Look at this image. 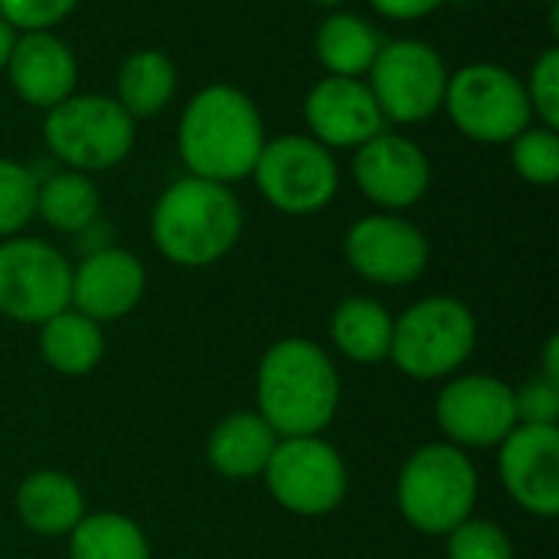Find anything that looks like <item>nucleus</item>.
Wrapping results in <instances>:
<instances>
[{"label":"nucleus","mask_w":559,"mask_h":559,"mask_svg":"<svg viewBox=\"0 0 559 559\" xmlns=\"http://www.w3.org/2000/svg\"><path fill=\"white\" fill-rule=\"evenodd\" d=\"M436 423L459 449H498L518 426L514 386L491 373L449 377L436 396Z\"/></svg>","instance_id":"obj_13"},{"label":"nucleus","mask_w":559,"mask_h":559,"mask_svg":"<svg viewBox=\"0 0 559 559\" xmlns=\"http://www.w3.org/2000/svg\"><path fill=\"white\" fill-rule=\"evenodd\" d=\"M308 3H314V7H328V10H337L344 0H308Z\"/></svg>","instance_id":"obj_36"},{"label":"nucleus","mask_w":559,"mask_h":559,"mask_svg":"<svg viewBox=\"0 0 559 559\" xmlns=\"http://www.w3.org/2000/svg\"><path fill=\"white\" fill-rule=\"evenodd\" d=\"M262 478L272 501L295 518L334 514L350 488L347 462L324 436L278 439Z\"/></svg>","instance_id":"obj_10"},{"label":"nucleus","mask_w":559,"mask_h":559,"mask_svg":"<svg viewBox=\"0 0 559 559\" xmlns=\"http://www.w3.org/2000/svg\"><path fill=\"white\" fill-rule=\"evenodd\" d=\"M478 344L472 308L452 295H429L393 318L390 360L416 383L455 377Z\"/></svg>","instance_id":"obj_6"},{"label":"nucleus","mask_w":559,"mask_h":559,"mask_svg":"<svg viewBox=\"0 0 559 559\" xmlns=\"http://www.w3.org/2000/svg\"><path fill=\"white\" fill-rule=\"evenodd\" d=\"M475 504L478 468L465 449L452 442H429L403 462L396 478V508L413 531L445 537L472 518Z\"/></svg>","instance_id":"obj_4"},{"label":"nucleus","mask_w":559,"mask_h":559,"mask_svg":"<svg viewBox=\"0 0 559 559\" xmlns=\"http://www.w3.org/2000/svg\"><path fill=\"white\" fill-rule=\"evenodd\" d=\"M544 364H540V377L544 380H550V383H559V337H547V344H544Z\"/></svg>","instance_id":"obj_34"},{"label":"nucleus","mask_w":559,"mask_h":559,"mask_svg":"<svg viewBox=\"0 0 559 559\" xmlns=\"http://www.w3.org/2000/svg\"><path fill=\"white\" fill-rule=\"evenodd\" d=\"M177 95V66L167 52L147 46L121 59L115 75V102L138 121L160 115Z\"/></svg>","instance_id":"obj_23"},{"label":"nucleus","mask_w":559,"mask_h":559,"mask_svg":"<svg viewBox=\"0 0 559 559\" xmlns=\"http://www.w3.org/2000/svg\"><path fill=\"white\" fill-rule=\"evenodd\" d=\"M308 134L328 151H357L380 131L386 118L367 85V79L324 75L305 95Z\"/></svg>","instance_id":"obj_16"},{"label":"nucleus","mask_w":559,"mask_h":559,"mask_svg":"<svg viewBox=\"0 0 559 559\" xmlns=\"http://www.w3.org/2000/svg\"><path fill=\"white\" fill-rule=\"evenodd\" d=\"M383 46V36L370 20L350 10L328 13L314 29V59L328 75L364 79Z\"/></svg>","instance_id":"obj_22"},{"label":"nucleus","mask_w":559,"mask_h":559,"mask_svg":"<svg viewBox=\"0 0 559 559\" xmlns=\"http://www.w3.org/2000/svg\"><path fill=\"white\" fill-rule=\"evenodd\" d=\"M69 540V559H151L147 534L118 511H88Z\"/></svg>","instance_id":"obj_26"},{"label":"nucleus","mask_w":559,"mask_h":559,"mask_svg":"<svg viewBox=\"0 0 559 559\" xmlns=\"http://www.w3.org/2000/svg\"><path fill=\"white\" fill-rule=\"evenodd\" d=\"M442 111L452 124L478 144H511L534 111L524 79L501 62H468L449 75Z\"/></svg>","instance_id":"obj_7"},{"label":"nucleus","mask_w":559,"mask_h":559,"mask_svg":"<svg viewBox=\"0 0 559 559\" xmlns=\"http://www.w3.org/2000/svg\"><path fill=\"white\" fill-rule=\"evenodd\" d=\"M72 265L46 239H0V314L16 324H43L69 308Z\"/></svg>","instance_id":"obj_11"},{"label":"nucleus","mask_w":559,"mask_h":559,"mask_svg":"<svg viewBox=\"0 0 559 559\" xmlns=\"http://www.w3.org/2000/svg\"><path fill=\"white\" fill-rule=\"evenodd\" d=\"M13 95L39 111L66 102L79 85V59L56 29L16 33L13 52L3 69Z\"/></svg>","instance_id":"obj_18"},{"label":"nucleus","mask_w":559,"mask_h":559,"mask_svg":"<svg viewBox=\"0 0 559 559\" xmlns=\"http://www.w3.org/2000/svg\"><path fill=\"white\" fill-rule=\"evenodd\" d=\"M138 121L105 92H72L66 102L43 111V144L79 174H102L128 160L138 138Z\"/></svg>","instance_id":"obj_5"},{"label":"nucleus","mask_w":559,"mask_h":559,"mask_svg":"<svg viewBox=\"0 0 559 559\" xmlns=\"http://www.w3.org/2000/svg\"><path fill=\"white\" fill-rule=\"evenodd\" d=\"M350 272L380 288H403L429 269V239L403 213H367L344 236Z\"/></svg>","instance_id":"obj_12"},{"label":"nucleus","mask_w":559,"mask_h":559,"mask_svg":"<svg viewBox=\"0 0 559 559\" xmlns=\"http://www.w3.org/2000/svg\"><path fill=\"white\" fill-rule=\"evenodd\" d=\"M331 344L337 347L341 357L350 364L370 367L390 360V344H393V314L367 295H350L344 298L334 314H331Z\"/></svg>","instance_id":"obj_21"},{"label":"nucleus","mask_w":559,"mask_h":559,"mask_svg":"<svg viewBox=\"0 0 559 559\" xmlns=\"http://www.w3.org/2000/svg\"><path fill=\"white\" fill-rule=\"evenodd\" d=\"M514 409H518V426H557L559 383H550L544 377L527 380L521 390H514Z\"/></svg>","instance_id":"obj_32"},{"label":"nucleus","mask_w":559,"mask_h":559,"mask_svg":"<svg viewBox=\"0 0 559 559\" xmlns=\"http://www.w3.org/2000/svg\"><path fill=\"white\" fill-rule=\"evenodd\" d=\"M537 3H547V7H557L559 0H537Z\"/></svg>","instance_id":"obj_37"},{"label":"nucleus","mask_w":559,"mask_h":559,"mask_svg":"<svg viewBox=\"0 0 559 559\" xmlns=\"http://www.w3.org/2000/svg\"><path fill=\"white\" fill-rule=\"evenodd\" d=\"M445 559H514V544L501 524L468 518L445 534Z\"/></svg>","instance_id":"obj_29"},{"label":"nucleus","mask_w":559,"mask_h":559,"mask_svg":"<svg viewBox=\"0 0 559 559\" xmlns=\"http://www.w3.org/2000/svg\"><path fill=\"white\" fill-rule=\"evenodd\" d=\"M354 183L380 213H406L432 187L429 154L400 131H380L354 151Z\"/></svg>","instance_id":"obj_14"},{"label":"nucleus","mask_w":559,"mask_h":559,"mask_svg":"<svg viewBox=\"0 0 559 559\" xmlns=\"http://www.w3.org/2000/svg\"><path fill=\"white\" fill-rule=\"evenodd\" d=\"M262 144V111L252 95L236 85H203L180 111L177 154L190 177L233 187L252 174Z\"/></svg>","instance_id":"obj_1"},{"label":"nucleus","mask_w":559,"mask_h":559,"mask_svg":"<svg viewBox=\"0 0 559 559\" xmlns=\"http://www.w3.org/2000/svg\"><path fill=\"white\" fill-rule=\"evenodd\" d=\"M13 508H16L20 524L29 534L46 537V540L69 537L75 531V524L88 514L79 481L66 472H56V468L29 472L16 485Z\"/></svg>","instance_id":"obj_19"},{"label":"nucleus","mask_w":559,"mask_h":559,"mask_svg":"<svg viewBox=\"0 0 559 559\" xmlns=\"http://www.w3.org/2000/svg\"><path fill=\"white\" fill-rule=\"evenodd\" d=\"M259 416L278 439L321 436L341 406V377L328 350L308 337L275 341L255 370Z\"/></svg>","instance_id":"obj_2"},{"label":"nucleus","mask_w":559,"mask_h":559,"mask_svg":"<svg viewBox=\"0 0 559 559\" xmlns=\"http://www.w3.org/2000/svg\"><path fill=\"white\" fill-rule=\"evenodd\" d=\"M246 229V210L233 187L183 174L154 200L151 242L180 269H206L226 259Z\"/></svg>","instance_id":"obj_3"},{"label":"nucleus","mask_w":559,"mask_h":559,"mask_svg":"<svg viewBox=\"0 0 559 559\" xmlns=\"http://www.w3.org/2000/svg\"><path fill=\"white\" fill-rule=\"evenodd\" d=\"M13 43H16V29L0 16V72L7 69V59L13 52Z\"/></svg>","instance_id":"obj_35"},{"label":"nucleus","mask_w":559,"mask_h":559,"mask_svg":"<svg viewBox=\"0 0 559 559\" xmlns=\"http://www.w3.org/2000/svg\"><path fill=\"white\" fill-rule=\"evenodd\" d=\"M147 292V272L141 259L121 246H105L88 252L72 265L69 308L92 318L95 324H111L128 318Z\"/></svg>","instance_id":"obj_17"},{"label":"nucleus","mask_w":559,"mask_h":559,"mask_svg":"<svg viewBox=\"0 0 559 559\" xmlns=\"http://www.w3.org/2000/svg\"><path fill=\"white\" fill-rule=\"evenodd\" d=\"M278 445V436L259 413H229L219 419L206 439V462L216 475L229 481H249L262 478L272 452Z\"/></svg>","instance_id":"obj_20"},{"label":"nucleus","mask_w":559,"mask_h":559,"mask_svg":"<svg viewBox=\"0 0 559 559\" xmlns=\"http://www.w3.org/2000/svg\"><path fill=\"white\" fill-rule=\"evenodd\" d=\"M36 187L39 177L26 164L0 157V239L20 236L36 219Z\"/></svg>","instance_id":"obj_28"},{"label":"nucleus","mask_w":559,"mask_h":559,"mask_svg":"<svg viewBox=\"0 0 559 559\" xmlns=\"http://www.w3.org/2000/svg\"><path fill=\"white\" fill-rule=\"evenodd\" d=\"M367 3H370L380 16L406 23V20H423V16H429V13L442 10L449 0H367Z\"/></svg>","instance_id":"obj_33"},{"label":"nucleus","mask_w":559,"mask_h":559,"mask_svg":"<svg viewBox=\"0 0 559 559\" xmlns=\"http://www.w3.org/2000/svg\"><path fill=\"white\" fill-rule=\"evenodd\" d=\"M102 213L98 183L79 170H56L36 187V216L56 233H85Z\"/></svg>","instance_id":"obj_25"},{"label":"nucleus","mask_w":559,"mask_h":559,"mask_svg":"<svg viewBox=\"0 0 559 559\" xmlns=\"http://www.w3.org/2000/svg\"><path fill=\"white\" fill-rule=\"evenodd\" d=\"M445 56L416 36L386 39L364 75L386 124H419L442 111L449 88Z\"/></svg>","instance_id":"obj_9"},{"label":"nucleus","mask_w":559,"mask_h":559,"mask_svg":"<svg viewBox=\"0 0 559 559\" xmlns=\"http://www.w3.org/2000/svg\"><path fill=\"white\" fill-rule=\"evenodd\" d=\"M498 478L508 498L531 518H559L557 426H514L498 445Z\"/></svg>","instance_id":"obj_15"},{"label":"nucleus","mask_w":559,"mask_h":559,"mask_svg":"<svg viewBox=\"0 0 559 559\" xmlns=\"http://www.w3.org/2000/svg\"><path fill=\"white\" fill-rule=\"evenodd\" d=\"M514 174L531 187H554L559 180V134L544 124H527L511 141Z\"/></svg>","instance_id":"obj_27"},{"label":"nucleus","mask_w":559,"mask_h":559,"mask_svg":"<svg viewBox=\"0 0 559 559\" xmlns=\"http://www.w3.org/2000/svg\"><path fill=\"white\" fill-rule=\"evenodd\" d=\"M249 177L262 200L285 216H314L328 210L341 187L334 151L318 144L311 134L265 138Z\"/></svg>","instance_id":"obj_8"},{"label":"nucleus","mask_w":559,"mask_h":559,"mask_svg":"<svg viewBox=\"0 0 559 559\" xmlns=\"http://www.w3.org/2000/svg\"><path fill=\"white\" fill-rule=\"evenodd\" d=\"M79 0H0V16L16 29V33H39V29H56Z\"/></svg>","instance_id":"obj_31"},{"label":"nucleus","mask_w":559,"mask_h":559,"mask_svg":"<svg viewBox=\"0 0 559 559\" xmlns=\"http://www.w3.org/2000/svg\"><path fill=\"white\" fill-rule=\"evenodd\" d=\"M39 354L46 367L59 377H88L105 357L102 324L66 308L39 324Z\"/></svg>","instance_id":"obj_24"},{"label":"nucleus","mask_w":559,"mask_h":559,"mask_svg":"<svg viewBox=\"0 0 559 559\" xmlns=\"http://www.w3.org/2000/svg\"><path fill=\"white\" fill-rule=\"evenodd\" d=\"M449 3H468V0H449Z\"/></svg>","instance_id":"obj_38"},{"label":"nucleus","mask_w":559,"mask_h":559,"mask_svg":"<svg viewBox=\"0 0 559 559\" xmlns=\"http://www.w3.org/2000/svg\"><path fill=\"white\" fill-rule=\"evenodd\" d=\"M527 102L534 111V121L544 128H559V49L547 46L534 62L524 79Z\"/></svg>","instance_id":"obj_30"}]
</instances>
